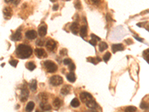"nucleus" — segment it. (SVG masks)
<instances>
[{
  "mask_svg": "<svg viewBox=\"0 0 149 112\" xmlns=\"http://www.w3.org/2000/svg\"><path fill=\"white\" fill-rule=\"evenodd\" d=\"M33 50L32 47L25 44H19L16 49V55L19 58H28L32 55Z\"/></svg>",
  "mask_w": 149,
  "mask_h": 112,
  "instance_id": "1",
  "label": "nucleus"
},
{
  "mask_svg": "<svg viewBox=\"0 0 149 112\" xmlns=\"http://www.w3.org/2000/svg\"><path fill=\"white\" fill-rule=\"evenodd\" d=\"M43 65H44V67L45 68L46 71L50 73H54L55 71H57V70H58L57 65H56L53 61H49V60L45 61L43 63Z\"/></svg>",
  "mask_w": 149,
  "mask_h": 112,
  "instance_id": "2",
  "label": "nucleus"
},
{
  "mask_svg": "<svg viewBox=\"0 0 149 112\" xmlns=\"http://www.w3.org/2000/svg\"><path fill=\"white\" fill-rule=\"evenodd\" d=\"M49 82H50L51 84L53 85V86H59L61 84H63V78L61 77V76H60L58 75H56L52 76V77L50 78Z\"/></svg>",
  "mask_w": 149,
  "mask_h": 112,
  "instance_id": "3",
  "label": "nucleus"
},
{
  "mask_svg": "<svg viewBox=\"0 0 149 112\" xmlns=\"http://www.w3.org/2000/svg\"><path fill=\"white\" fill-rule=\"evenodd\" d=\"M80 98L82 103H88L89 101L92 99V96L90 93H87V92H82L80 93Z\"/></svg>",
  "mask_w": 149,
  "mask_h": 112,
  "instance_id": "4",
  "label": "nucleus"
},
{
  "mask_svg": "<svg viewBox=\"0 0 149 112\" xmlns=\"http://www.w3.org/2000/svg\"><path fill=\"white\" fill-rule=\"evenodd\" d=\"M29 92L26 87H23L21 90V93H20V100L22 102H25L28 98Z\"/></svg>",
  "mask_w": 149,
  "mask_h": 112,
  "instance_id": "5",
  "label": "nucleus"
},
{
  "mask_svg": "<svg viewBox=\"0 0 149 112\" xmlns=\"http://www.w3.org/2000/svg\"><path fill=\"white\" fill-rule=\"evenodd\" d=\"M56 46H57V43H56L54 40H52V39L48 40L45 43V47L48 49V50H49V51H53L55 49Z\"/></svg>",
  "mask_w": 149,
  "mask_h": 112,
  "instance_id": "6",
  "label": "nucleus"
},
{
  "mask_svg": "<svg viewBox=\"0 0 149 112\" xmlns=\"http://www.w3.org/2000/svg\"><path fill=\"white\" fill-rule=\"evenodd\" d=\"M35 55H37V57L39 58H46L47 57V54L45 52L43 49H35Z\"/></svg>",
  "mask_w": 149,
  "mask_h": 112,
  "instance_id": "7",
  "label": "nucleus"
},
{
  "mask_svg": "<svg viewBox=\"0 0 149 112\" xmlns=\"http://www.w3.org/2000/svg\"><path fill=\"white\" fill-rule=\"evenodd\" d=\"M3 14H4V17L5 18V19H8L9 18H11V16L13 15L12 9L10 7H5L3 9Z\"/></svg>",
  "mask_w": 149,
  "mask_h": 112,
  "instance_id": "8",
  "label": "nucleus"
},
{
  "mask_svg": "<svg viewBox=\"0 0 149 112\" xmlns=\"http://www.w3.org/2000/svg\"><path fill=\"white\" fill-rule=\"evenodd\" d=\"M70 29L72 32L73 34H77L79 32H80V25L78 24V23L77 22H74L71 25V27H70Z\"/></svg>",
  "mask_w": 149,
  "mask_h": 112,
  "instance_id": "9",
  "label": "nucleus"
},
{
  "mask_svg": "<svg viewBox=\"0 0 149 112\" xmlns=\"http://www.w3.org/2000/svg\"><path fill=\"white\" fill-rule=\"evenodd\" d=\"M37 32H36L34 30H28L26 32H25V37L29 40H33L37 37Z\"/></svg>",
  "mask_w": 149,
  "mask_h": 112,
  "instance_id": "10",
  "label": "nucleus"
},
{
  "mask_svg": "<svg viewBox=\"0 0 149 112\" xmlns=\"http://www.w3.org/2000/svg\"><path fill=\"white\" fill-rule=\"evenodd\" d=\"M124 46L122 43H118V44H113L112 45V51L113 53H116V52L119 51H123L124 50Z\"/></svg>",
  "mask_w": 149,
  "mask_h": 112,
  "instance_id": "11",
  "label": "nucleus"
},
{
  "mask_svg": "<svg viewBox=\"0 0 149 112\" xmlns=\"http://www.w3.org/2000/svg\"><path fill=\"white\" fill-rule=\"evenodd\" d=\"M21 39H22V34L19 30L11 36V40H14V41H19V40H20Z\"/></svg>",
  "mask_w": 149,
  "mask_h": 112,
  "instance_id": "12",
  "label": "nucleus"
},
{
  "mask_svg": "<svg viewBox=\"0 0 149 112\" xmlns=\"http://www.w3.org/2000/svg\"><path fill=\"white\" fill-rule=\"evenodd\" d=\"M71 90V86L70 85H64L63 87L60 90V93L62 95H67L68 93H70Z\"/></svg>",
  "mask_w": 149,
  "mask_h": 112,
  "instance_id": "13",
  "label": "nucleus"
},
{
  "mask_svg": "<svg viewBox=\"0 0 149 112\" xmlns=\"http://www.w3.org/2000/svg\"><path fill=\"white\" fill-rule=\"evenodd\" d=\"M46 33H47V28H46L45 25H43V26H40L38 29V34L40 37H44L45 36Z\"/></svg>",
  "mask_w": 149,
  "mask_h": 112,
  "instance_id": "14",
  "label": "nucleus"
},
{
  "mask_svg": "<svg viewBox=\"0 0 149 112\" xmlns=\"http://www.w3.org/2000/svg\"><path fill=\"white\" fill-rule=\"evenodd\" d=\"M40 105L41 108L44 111H46L51 110V108H52V106H51L49 103H47V102H41Z\"/></svg>",
  "mask_w": 149,
  "mask_h": 112,
  "instance_id": "15",
  "label": "nucleus"
},
{
  "mask_svg": "<svg viewBox=\"0 0 149 112\" xmlns=\"http://www.w3.org/2000/svg\"><path fill=\"white\" fill-rule=\"evenodd\" d=\"M86 106L88 107L89 108H91V109H94L98 106L96 102L93 99H92V100H90V101H89L88 103H86Z\"/></svg>",
  "mask_w": 149,
  "mask_h": 112,
  "instance_id": "16",
  "label": "nucleus"
},
{
  "mask_svg": "<svg viewBox=\"0 0 149 112\" xmlns=\"http://www.w3.org/2000/svg\"><path fill=\"white\" fill-rule=\"evenodd\" d=\"M29 88L32 91H36L37 88V81H36L35 79H33V80L31 81V82L29 83Z\"/></svg>",
  "mask_w": 149,
  "mask_h": 112,
  "instance_id": "17",
  "label": "nucleus"
},
{
  "mask_svg": "<svg viewBox=\"0 0 149 112\" xmlns=\"http://www.w3.org/2000/svg\"><path fill=\"white\" fill-rule=\"evenodd\" d=\"M86 61H87L88 62H90V63L93 64H97L98 62L101 61V58H99V57H96V58L89 57V58H86Z\"/></svg>",
  "mask_w": 149,
  "mask_h": 112,
  "instance_id": "18",
  "label": "nucleus"
},
{
  "mask_svg": "<svg viewBox=\"0 0 149 112\" xmlns=\"http://www.w3.org/2000/svg\"><path fill=\"white\" fill-rule=\"evenodd\" d=\"M80 34L81 37H85L87 34V28L86 25H82L80 29Z\"/></svg>",
  "mask_w": 149,
  "mask_h": 112,
  "instance_id": "19",
  "label": "nucleus"
},
{
  "mask_svg": "<svg viewBox=\"0 0 149 112\" xmlns=\"http://www.w3.org/2000/svg\"><path fill=\"white\" fill-rule=\"evenodd\" d=\"M66 79H67V80L69 81H70V82H75L76 80V76L74 73L71 72L69 74H67V75H66Z\"/></svg>",
  "mask_w": 149,
  "mask_h": 112,
  "instance_id": "20",
  "label": "nucleus"
},
{
  "mask_svg": "<svg viewBox=\"0 0 149 112\" xmlns=\"http://www.w3.org/2000/svg\"><path fill=\"white\" fill-rule=\"evenodd\" d=\"M34 108V103L32 101L29 102V103L27 104L26 107H25V111L26 112H32V110Z\"/></svg>",
  "mask_w": 149,
  "mask_h": 112,
  "instance_id": "21",
  "label": "nucleus"
},
{
  "mask_svg": "<svg viewBox=\"0 0 149 112\" xmlns=\"http://www.w3.org/2000/svg\"><path fill=\"white\" fill-rule=\"evenodd\" d=\"M99 48L100 52H104V50H106L108 48V46H107V43L105 42H101L99 45Z\"/></svg>",
  "mask_w": 149,
  "mask_h": 112,
  "instance_id": "22",
  "label": "nucleus"
},
{
  "mask_svg": "<svg viewBox=\"0 0 149 112\" xmlns=\"http://www.w3.org/2000/svg\"><path fill=\"white\" fill-rule=\"evenodd\" d=\"M61 104H62V102L59 98H55L53 101V105L56 108H59L61 106Z\"/></svg>",
  "mask_w": 149,
  "mask_h": 112,
  "instance_id": "23",
  "label": "nucleus"
},
{
  "mask_svg": "<svg viewBox=\"0 0 149 112\" xmlns=\"http://www.w3.org/2000/svg\"><path fill=\"white\" fill-rule=\"evenodd\" d=\"M38 98L41 100V102H47L48 96L47 94L45 93H41L38 95Z\"/></svg>",
  "mask_w": 149,
  "mask_h": 112,
  "instance_id": "24",
  "label": "nucleus"
},
{
  "mask_svg": "<svg viewBox=\"0 0 149 112\" xmlns=\"http://www.w3.org/2000/svg\"><path fill=\"white\" fill-rule=\"evenodd\" d=\"M71 105L72 107H74V108H77V107H78L80 105L79 100L78 99H76V98L73 99L72 100V102H71Z\"/></svg>",
  "mask_w": 149,
  "mask_h": 112,
  "instance_id": "25",
  "label": "nucleus"
},
{
  "mask_svg": "<svg viewBox=\"0 0 149 112\" xmlns=\"http://www.w3.org/2000/svg\"><path fill=\"white\" fill-rule=\"evenodd\" d=\"M25 66H26V68L28 70H29L30 71H33L36 68V65L33 62H28L26 64Z\"/></svg>",
  "mask_w": 149,
  "mask_h": 112,
  "instance_id": "26",
  "label": "nucleus"
},
{
  "mask_svg": "<svg viewBox=\"0 0 149 112\" xmlns=\"http://www.w3.org/2000/svg\"><path fill=\"white\" fill-rule=\"evenodd\" d=\"M143 58L148 63H149V49L145 50L143 52Z\"/></svg>",
  "mask_w": 149,
  "mask_h": 112,
  "instance_id": "27",
  "label": "nucleus"
},
{
  "mask_svg": "<svg viewBox=\"0 0 149 112\" xmlns=\"http://www.w3.org/2000/svg\"><path fill=\"white\" fill-rule=\"evenodd\" d=\"M125 112H135L136 111V108L135 106H127L125 110Z\"/></svg>",
  "mask_w": 149,
  "mask_h": 112,
  "instance_id": "28",
  "label": "nucleus"
},
{
  "mask_svg": "<svg viewBox=\"0 0 149 112\" xmlns=\"http://www.w3.org/2000/svg\"><path fill=\"white\" fill-rule=\"evenodd\" d=\"M140 108L143 110L149 109V104L148 103H145V102H142L140 104Z\"/></svg>",
  "mask_w": 149,
  "mask_h": 112,
  "instance_id": "29",
  "label": "nucleus"
},
{
  "mask_svg": "<svg viewBox=\"0 0 149 112\" xmlns=\"http://www.w3.org/2000/svg\"><path fill=\"white\" fill-rule=\"evenodd\" d=\"M110 57H111V54H110V52H106V54L104 55V58H103V60L105 62H107L109 61V59L110 58Z\"/></svg>",
  "mask_w": 149,
  "mask_h": 112,
  "instance_id": "30",
  "label": "nucleus"
},
{
  "mask_svg": "<svg viewBox=\"0 0 149 112\" xmlns=\"http://www.w3.org/2000/svg\"><path fill=\"white\" fill-rule=\"evenodd\" d=\"M45 41L43 40H41V39H39L37 40V42H36V45L38 46V47H43V46H44V43Z\"/></svg>",
  "mask_w": 149,
  "mask_h": 112,
  "instance_id": "31",
  "label": "nucleus"
},
{
  "mask_svg": "<svg viewBox=\"0 0 149 112\" xmlns=\"http://www.w3.org/2000/svg\"><path fill=\"white\" fill-rule=\"evenodd\" d=\"M9 64H11L12 67H17V65L18 64V61L17 60H11V61H10V62Z\"/></svg>",
  "mask_w": 149,
  "mask_h": 112,
  "instance_id": "32",
  "label": "nucleus"
},
{
  "mask_svg": "<svg viewBox=\"0 0 149 112\" xmlns=\"http://www.w3.org/2000/svg\"><path fill=\"white\" fill-rule=\"evenodd\" d=\"M63 62L65 65H69L70 64H72V60L70 58H65Z\"/></svg>",
  "mask_w": 149,
  "mask_h": 112,
  "instance_id": "33",
  "label": "nucleus"
},
{
  "mask_svg": "<svg viewBox=\"0 0 149 112\" xmlns=\"http://www.w3.org/2000/svg\"><path fill=\"white\" fill-rule=\"evenodd\" d=\"M75 7L77 9H81V3L79 1H76L75 2Z\"/></svg>",
  "mask_w": 149,
  "mask_h": 112,
  "instance_id": "34",
  "label": "nucleus"
},
{
  "mask_svg": "<svg viewBox=\"0 0 149 112\" xmlns=\"http://www.w3.org/2000/svg\"><path fill=\"white\" fill-rule=\"evenodd\" d=\"M90 37H92V39H93V40H96V41H99V40H101V39H100V37H99L98 36H96V35H95V34H91Z\"/></svg>",
  "mask_w": 149,
  "mask_h": 112,
  "instance_id": "35",
  "label": "nucleus"
},
{
  "mask_svg": "<svg viewBox=\"0 0 149 112\" xmlns=\"http://www.w3.org/2000/svg\"><path fill=\"white\" fill-rule=\"evenodd\" d=\"M60 55H67V49H61L60 52Z\"/></svg>",
  "mask_w": 149,
  "mask_h": 112,
  "instance_id": "36",
  "label": "nucleus"
},
{
  "mask_svg": "<svg viewBox=\"0 0 149 112\" xmlns=\"http://www.w3.org/2000/svg\"><path fill=\"white\" fill-rule=\"evenodd\" d=\"M69 70H70V71H73V70H75V65L74 64H70L69 65Z\"/></svg>",
  "mask_w": 149,
  "mask_h": 112,
  "instance_id": "37",
  "label": "nucleus"
},
{
  "mask_svg": "<svg viewBox=\"0 0 149 112\" xmlns=\"http://www.w3.org/2000/svg\"><path fill=\"white\" fill-rule=\"evenodd\" d=\"M89 43H90L91 45L93 46V47H95L96 44H97V41H96V40H93V39L90 40V41H89Z\"/></svg>",
  "mask_w": 149,
  "mask_h": 112,
  "instance_id": "38",
  "label": "nucleus"
},
{
  "mask_svg": "<svg viewBox=\"0 0 149 112\" xmlns=\"http://www.w3.org/2000/svg\"><path fill=\"white\" fill-rule=\"evenodd\" d=\"M125 41L127 43V44H132L133 43V40H131V39H127V40H125Z\"/></svg>",
  "mask_w": 149,
  "mask_h": 112,
  "instance_id": "39",
  "label": "nucleus"
},
{
  "mask_svg": "<svg viewBox=\"0 0 149 112\" xmlns=\"http://www.w3.org/2000/svg\"><path fill=\"white\" fill-rule=\"evenodd\" d=\"M52 9L54 10V11H57V10L58 9V5H54V6L52 8Z\"/></svg>",
  "mask_w": 149,
  "mask_h": 112,
  "instance_id": "40",
  "label": "nucleus"
},
{
  "mask_svg": "<svg viewBox=\"0 0 149 112\" xmlns=\"http://www.w3.org/2000/svg\"><path fill=\"white\" fill-rule=\"evenodd\" d=\"M107 21H110V20H112V19H111V17L110 16V14H107Z\"/></svg>",
  "mask_w": 149,
  "mask_h": 112,
  "instance_id": "41",
  "label": "nucleus"
},
{
  "mask_svg": "<svg viewBox=\"0 0 149 112\" xmlns=\"http://www.w3.org/2000/svg\"><path fill=\"white\" fill-rule=\"evenodd\" d=\"M134 37H135V38H136V40H138V41H140V42H142V41H143V40H142V38H140V37H138L137 36H135Z\"/></svg>",
  "mask_w": 149,
  "mask_h": 112,
  "instance_id": "42",
  "label": "nucleus"
},
{
  "mask_svg": "<svg viewBox=\"0 0 149 112\" xmlns=\"http://www.w3.org/2000/svg\"><path fill=\"white\" fill-rule=\"evenodd\" d=\"M19 2V0H17V2H13V3H14V4H15V5H17Z\"/></svg>",
  "mask_w": 149,
  "mask_h": 112,
  "instance_id": "43",
  "label": "nucleus"
},
{
  "mask_svg": "<svg viewBox=\"0 0 149 112\" xmlns=\"http://www.w3.org/2000/svg\"><path fill=\"white\" fill-rule=\"evenodd\" d=\"M86 112H98V111H93V110H90V111H86Z\"/></svg>",
  "mask_w": 149,
  "mask_h": 112,
  "instance_id": "44",
  "label": "nucleus"
},
{
  "mask_svg": "<svg viewBox=\"0 0 149 112\" xmlns=\"http://www.w3.org/2000/svg\"><path fill=\"white\" fill-rule=\"evenodd\" d=\"M92 2H94V3H99V1H97V0H93V1H92Z\"/></svg>",
  "mask_w": 149,
  "mask_h": 112,
  "instance_id": "45",
  "label": "nucleus"
},
{
  "mask_svg": "<svg viewBox=\"0 0 149 112\" xmlns=\"http://www.w3.org/2000/svg\"><path fill=\"white\" fill-rule=\"evenodd\" d=\"M36 112H40V111H38V110H37V111H36Z\"/></svg>",
  "mask_w": 149,
  "mask_h": 112,
  "instance_id": "46",
  "label": "nucleus"
}]
</instances>
